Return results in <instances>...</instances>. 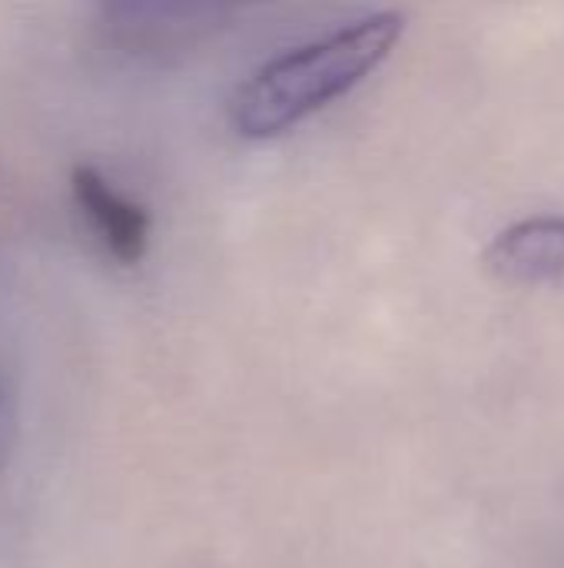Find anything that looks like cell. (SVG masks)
Instances as JSON below:
<instances>
[{
  "mask_svg": "<svg viewBox=\"0 0 564 568\" xmlns=\"http://www.w3.org/2000/svg\"><path fill=\"white\" fill-rule=\"evenodd\" d=\"M126 17H183V13H203L213 7H236V3H256V0H110Z\"/></svg>",
  "mask_w": 564,
  "mask_h": 568,
  "instance_id": "cell-4",
  "label": "cell"
},
{
  "mask_svg": "<svg viewBox=\"0 0 564 568\" xmlns=\"http://www.w3.org/2000/svg\"><path fill=\"white\" fill-rule=\"evenodd\" d=\"M485 266L492 276L515 286L564 280V216L512 223L489 243Z\"/></svg>",
  "mask_w": 564,
  "mask_h": 568,
  "instance_id": "cell-2",
  "label": "cell"
},
{
  "mask_svg": "<svg viewBox=\"0 0 564 568\" xmlns=\"http://www.w3.org/2000/svg\"><path fill=\"white\" fill-rule=\"evenodd\" d=\"M0 413H3V383H0Z\"/></svg>",
  "mask_w": 564,
  "mask_h": 568,
  "instance_id": "cell-5",
  "label": "cell"
},
{
  "mask_svg": "<svg viewBox=\"0 0 564 568\" xmlns=\"http://www.w3.org/2000/svg\"><path fill=\"white\" fill-rule=\"evenodd\" d=\"M402 13H372L326 40L299 47L253 73L236 100L233 123L243 136H276L326 103L359 87L402 37Z\"/></svg>",
  "mask_w": 564,
  "mask_h": 568,
  "instance_id": "cell-1",
  "label": "cell"
},
{
  "mask_svg": "<svg viewBox=\"0 0 564 568\" xmlns=\"http://www.w3.org/2000/svg\"><path fill=\"white\" fill-rule=\"evenodd\" d=\"M73 200L113 260L136 263L146 253V240H150L146 210L126 200L123 193H116L113 183H106L93 166L73 170Z\"/></svg>",
  "mask_w": 564,
  "mask_h": 568,
  "instance_id": "cell-3",
  "label": "cell"
}]
</instances>
